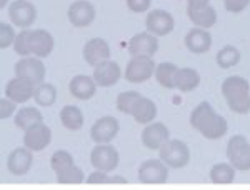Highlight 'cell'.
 I'll use <instances>...</instances> for the list:
<instances>
[{"label":"cell","mask_w":250,"mask_h":190,"mask_svg":"<svg viewBox=\"0 0 250 190\" xmlns=\"http://www.w3.org/2000/svg\"><path fill=\"white\" fill-rule=\"evenodd\" d=\"M29 34H30V30L23 29L20 34H17V39H15V42H14V50H15V54L20 55V57H27V55H30Z\"/></svg>","instance_id":"cell-36"},{"label":"cell","mask_w":250,"mask_h":190,"mask_svg":"<svg viewBox=\"0 0 250 190\" xmlns=\"http://www.w3.org/2000/svg\"><path fill=\"white\" fill-rule=\"evenodd\" d=\"M130 115L134 117L137 124L148 125L157 119V105L150 99L140 95V99L137 100L134 108H132Z\"/></svg>","instance_id":"cell-22"},{"label":"cell","mask_w":250,"mask_h":190,"mask_svg":"<svg viewBox=\"0 0 250 190\" xmlns=\"http://www.w3.org/2000/svg\"><path fill=\"white\" fill-rule=\"evenodd\" d=\"M120 67L119 63L107 60V62L99 63L97 67H94V80L97 82L99 87H112L115 85L120 80Z\"/></svg>","instance_id":"cell-20"},{"label":"cell","mask_w":250,"mask_h":190,"mask_svg":"<svg viewBox=\"0 0 250 190\" xmlns=\"http://www.w3.org/2000/svg\"><path fill=\"white\" fill-rule=\"evenodd\" d=\"M88 184H125L124 177H108V172H102V170H95L94 173L87 177Z\"/></svg>","instance_id":"cell-37"},{"label":"cell","mask_w":250,"mask_h":190,"mask_svg":"<svg viewBox=\"0 0 250 190\" xmlns=\"http://www.w3.org/2000/svg\"><path fill=\"white\" fill-rule=\"evenodd\" d=\"M168 139H170V132L162 122L148 124L142 132V144L148 150H159Z\"/></svg>","instance_id":"cell-11"},{"label":"cell","mask_w":250,"mask_h":190,"mask_svg":"<svg viewBox=\"0 0 250 190\" xmlns=\"http://www.w3.org/2000/svg\"><path fill=\"white\" fill-rule=\"evenodd\" d=\"M210 5V0H187V9L192 10H200Z\"/></svg>","instance_id":"cell-42"},{"label":"cell","mask_w":250,"mask_h":190,"mask_svg":"<svg viewBox=\"0 0 250 190\" xmlns=\"http://www.w3.org/2000/svg\"><path fill=\"white\" fill-rule=\"evenodd\" d=\"M200 85V75L195 68H179L175 74V88H179L180 92L187 94V92L195 90Z\"/></svg>","instance_id":"cell-23"},{"label":"cell","mask_w":250,"mask_h":190,"mask_svg":"<svg viewBox=\"0 0 250 190\" xmlns=\"http://www.w3.org/2000/svg\"><path fill=\"white\" fill-rule=\"evenodd\" d=\"M17 34H15L14 27H10V23L2 22L0 23V47L2 48H9L10 45H14Z\"/></svg>","instance_id":"cell-38"},{"label":"cell","mask_w":250,"mask_h":190,"mask_svg":"<svg viewBox=\"0 0 250 190\" xmlns=\"http://www.w3.org/2000/svg\"><path fill=\"white\" fill-rule=\"evenodd\" d=\"M179 67L172 62H162L155 67V79L164 88H175V74Z\"/></svg>","instance_id":"cell-28"},{"label":"cell","mask_w":250,"mask_h":190,"mask_svg":"<svg viewBox=\"0 0 250 190\" xmlns=\"http://www.w3.org/2000/svg\"><path fill=\"white\" fill-rule=\"evenodd\" d=\"M35 87L37 85L29 82V80L15 77L14 80H10L5 85V97H9L12 102H15V104H23V102H27V100L34 99Z\"/></svg>","instance_id":"cell-16"},{"label":"cell","mask_w":250,"mask_h":190,"mask_svg":"<svg viewBox=\"0 0 250 190\" xmlns=\"http://www.w3.org/2000/svg\"><path fill=\"white\" fill-rule=\"evenodd\" d=\"M119 128H120L119 120L115 117L107 115L99 119L92 125L90 137L95 144H110L117 137V133H119Z\"/></svg>","instance_id":"cell-9"},{"label":"cell","mask_w":250,"mask_h":190,"mask_svg":"<svg viewBox=\"0 0 250 190\" xmlns=\"http://www.w3.org/2000/svg\"><path fill=\"white\" fill-rule=\"evenodd\" d=\"M159 159L164 160L168 165V169H182L190 160V150L182 140L168 139L159 148Z\"/></svg>","instance_id":"cell-2"},{"label":"cell","mask_w":250,"mask_h":190,"mask_svg":"<svg viewBox=\"0 0 250 190\" xmlns=\"http://www.w3.org/2000/svg\"><path fill=\"white\" fill-rule=\"evenodd\" d=\"M139 99H140L139 92H134V90L122 92V94L117 97V108H119V110L122 112V114L130 115L132 108H134V105H135V102Z\"/></svg>","instance_id":"cell-34"},{"label":"cell","mask_w":250,"mask_h":190,"mask_svg":"<svg viewBox=\"0 0 250 190\" xmlns=\"http://www.w3.org/2000/svg\"><path fill=\"white\" fill-rule=\"evenodd\" d=\"M127 2V7L135 14H144L150 9L152 0H125Z\"/></svg>","instance_id":"cell-40"},{"label":"cell","mask_w":250,"mask_h":190,"mask_svg":"<svg viewBox=\"0 0 250 190\" xmlns=\"http://www.w3.org/2000/svg\"><path fill=\"white\" fill-rule=\"evenodd\" d=\"M222 94H224L227 105L235 114H249L250 112V84L244 77L232 75L222 84Z\"/></svg>","instance_id":"cell-1"},{"label":"cell","mask_w":250,"mask_h":190,"mask_svg":"<svg viewBox=\"0 0 250 190\" xmlns=\"http://www.w3.org/2000/svg\"><path fill=\"white\" fill-rule=\"evenodd\" d=\"M210 180L213 184H232L235 180V167L229 162V164H217L210 170Z\"/></svg>","instance_id":"cell-30"},{"label":"cell","mask_w":250,"mask_h":190,"mask_svg":"<svg viewBox=\"0 0 250 190\" xmlns=\"http://www.w3.org/2000/svg\"><path fill=\"white\" fill-rule=\"evenodd\" d=\"M9 3V0H0V7H5Z\"/></svg>","instance_id":"cell-43"},{"label":"cell","mask_w":250,"mask_h":190,"mask_svg":"<svg viewBox=\"0 0 250 190\" xmlns=\"http://www.w3.org/2000/svg\"><path fill=\"white\" fill-rule=\"evenodd\" d=\"M29 45H30L32 55H35V57H39V59H45L52 54V50H54V37L50 35V32H47L43 29L30 30Z\"/></svg>","instance_id":"cell-14"},{"label":"cell","mask_w":250,"mask_h":190,"mask_svg":"<svg viewBox=\"0 0 250 190\" xmlns=\"http://www.w3.org/2000/svg\"><path fill=\"white\" fill-rule=\"evenodd\" d=\"M50 165H52V170H54L55 173H60L63 170H67V169L74 167V157L70 155L68 152L65 150H57L52 155L50 159Z\"/></svg>","instance_id":"cell-33"},{"label":"cell","mask_w":250,"mask_h":190,"mask_svg":"<svg viewBox=\"0 0 250 190\" xmlns=\"http://www.w3.org/2000/svg\"><path fill=\"white\" fill-rule=\"evenodd\" d=\"M139 180L142 184H165L168 180V165L160 159L145 160L139 167Z\"/></svg>","instance_id":"cell-7"},{"label":"cell","mask_w":250,"mask_h":190,"mask_svg":"<svg viewBox=\"0 0 250 190\" xmlns=\"http://www.w3.org/2000/svg\"><path fill=\"white\" fill-rule=\"evenodd\" d=\"M60 122L68 130H79L83 125V114L75 105H67L60 110Z\"/></svg>","instance_id":"cell-26"},{"label":"cell","mask_w":250,"mask_h":190,"mask_svg":"<svg viewBox=\"0 0 250 190\" xmlns=\"http://www.w3.org/2000/svg\"><path fill=\"white\" fill-rule=\"evenodd\" d=\"M224 5L230 14H240L250 5V0H224Z\"/></svg>","instance_id":"cell-39"},{"label":"cell","mask_w":250,"mask_h":190,"mask_svg":"<svg viewBox=\"0 0 250 190\" xmlns=\"http://www.w3.org/2000/svg\"><path fill=\"white\" fill-rule=\"evenodd\" d=\"M15 107H17V104L12 102L9 97H3V99L0 100V117H2V119H9L15 112Z\"/></svg>","instance_id":"cell-41"},{"label":"cell","mask_w":250,"mask_h":190,"mask_svg":"<svg viewBox=\"0 0 250 190\" xmlns=\"http://www.w3.org/2000/svg\"><path fill=\"white\" fill-rule=\"evenodd\" d=\"M215 115H217V112L213 110V107L210 104H208V102H200L195 108H193L192 114H190V125L195 128V130L200 132V128L205 127L208 120L213 119Z\"/></svg>","instance_id":"cell-25"},{"label":"cell","mask_w":250,"mask_h":190,"mask_svg":"<svg viewBox=\"0 0 250 190\" xmlns=\"http://www.w3.org/2000/svg\"><path fill=\"white\" fill-rule=\"evenodd\" d=\"M159 50V40L150 32H140L134 35L128 42V52L134 55H147V57H154Z\"/></svg>","instance_id":"cell-13"},{"label":"cell","mask_w":250,"mask_h":190,"mask_svg":"<svg viewBox=\"0 0 250 190\" xmlns=\"http://www.w3.org/2000/svg\"><path fill=\"white\" fill-rule=\"evenodd\" d=\"M52 140V132L47 125L37 124L34 127H30L29 130L23 133V145L27 148H30L32 152H42L43 148L48 147Z\"/></svg>","instance_id":"cell-12"},{"label":"cell","mask_w":250,"mask_h":190,"mask_svg":"<svg viewBox=\"0 0 250 190\" xmlns=\"http://www.w3.org/2000/svg\"><path fill=\"white\" fill-rule=\"evenodd\" d=\"M59 184H82L83 182V172L79 167H70L67 170L57 173Z\"/></svg>","instance_id":"cell-35"},{"label":"cell","mask_w":250,"mask_h":190,"mask_svg":"<svg viewBox=\"0 0 250 190\" xmlns=\"http://www.w3.org/2000/svg\"><path fill=\"white\" fill-rule=\"evenodd\" d=\"M34 100L37 102L40 107H48V105H54L55 100H57V90L52 84H39L35 87L34 92Z\"/></svg>","instance_id":"cell-31"},{"label":"cell","mask_w":250,"mask_h":190,"mask_svg":"<svg viewBox=\"0 0 250 190\" xmlns=\"http://www.w3.org/2000/svg\"><path fill=\"white\" fill-rule=\"evenodd\" d=\"M119 152L110 144H97V147H94V150L90 153V164L95 167V170L108 173L114 172L117 165H119Z\"/></svg>","instance_id":"cell-5"},{"label":"cell","mask_w":250,"mask_h":190,"mask_svg":"<svg viewBox=\"0 0 250 190\" xmlns=\"http://www.w3.org/2000/svg\"><path fill=\"white\" fill-rule=\"evenodd\" d=\"M83 59L88 65L97 67L110 59V47L104 39H92L83 47Z\"/></svg>","instance_id":"cell-18"},{"label":"cell","mask_w":250,"mask_h":190,"mask_svg":"<svg viewBox=\"0 0 250 190\" xmlns=\"http://www.w3.org/2000/svg\"><path fill=\"white\" fill-rule=\"evenodd\" d=\"M145 25H147V32L154 34L155 37H164V35L170 34L173 30L175 22H173V17L167 10L157 9V10H152L147 14Z\"/></svg>","instance_id":"cell-10"},{"label":"cell","mask_w":250,"mask_h":190,"mask_svg":"<svg viewBox=\"0 0 250 190\" xmlns=\"http://www.w3.org/2000/svg\"><path fill=\"white\" fill-rule=\"evenodd\" d=\"M68 90L70 94L79 100H88L95 95L97 92V82L94 77L88 75H77L70 80L68 84Z\"/></svg>","instance_id":"cell-21"},{"label":"cell","mask_w":250,"mask_h":190,"mask_svg":"<svg viewBox=\"0 0 250 190\" xmlns=\"http://www.w3.org/2000/svg\"><path fill=\"white\" fill-rule=\"evenodd\" d=\"M185 47L192 52V54H205L210 50L212 47V35L207 29H195L188 30V34L185 35Z\"/></svg>","instance_id":"cell-19"},{"label":"cell","mask_w":250,"mask_h":190,"mask_svg":"<svg viewBox=\"0 0 250 190\" xmlns=\"http://www.w3.org/2000/svg\"><path fill=\"white\" fill-rule=\"evenodd\" d=\"M187 15H188V19L192 20L193 25L199 27V29H210L217 22V12L210 5L200 10L187 9Z\"/></svg>","instance_id":"cell-24"},{"label":"cell","mask_w":250,"mask_h":190,"mask_svg":"<svg viewBox=\"0 0 250 190\" xmlns=\"http://www.w3.org/2000/svg\"><path fill=\"white\" fill-rule=\"evenodd\" d=\"M42 120H43L42 114L35 107H23L15 115V125L19 128H22V130H29L34 125L42 124Z\"/></svg>","instance_id":"cell-27"},{"label":"cell","mask_w":250,"mask_h":190,"mask_svg":"<svg viewBox=\"0 0 250 190\" xmlns=\"http://www.w3.org/2000/svg\"><path fill=\"white\" fill-rule=\"evenodd\" d=\"M32 162H34L32 150L23 145V147H19L10 152L9 159H7V169L14 175H25L30 170Z\"/></svg>","instance_id":"cell-17"},{"label":"cell","mask_w":250,"mask_h":190,"mask_svg":"<svg viewBox=\"0 0 250 190\" xmlns=\"http://www.w3.org/2000/svg\"><path fill=\"white\" fill-rule=\"evenodd\" d=\"M15 77L39 85L45 79V65L40 62L39 57H23L15 63Z\"/></svg>","instance_id":"cell-8"},{"label":"cell","mask_w":250,"mask_h":190,"mask_svg":"<svg viewBox=\"0 0 250 190\" xmlns=\"http://www.w3.org/2000/svg\"><path fill=\"white\" fill-rule=\"evenodd\" d=\"M67 17L74 27H88L95 19V9L87 0H77L68 7Z\"/></svg>","instance_id":"cell-15"},{"label":"cell","mask_w":250,"mask_h":190,"mask_svg":"<svg viewBox=\"0 0 250 190\" xmlns=\"http://www.w3.org/2000/svg\"><path fill=\"white\" fill-rule=\"evenodd\" d=\"M227 128H229L227 120H225L222 115L217 114L213 119L208 120L205 127L200 128V133L208 140H217V139H222V137L227 133Z\"/></svg>","instance_id":"cell-29"},{"label":"cell","mask_w":250,"mask_h":190,"mask_svg":"<svg viewBox=\"0 0 250 190\" xmlns=\"http://www.w3.org/2000/svg\"><path fill=\"white\" fill-rule=\"evenodd\" d=\"M155 62L147 55H134L125 67V79L130 84H142L155 74Z\"/></svg>","instance_id":"cell-4"},{"label":"cell","mask_w":250,"mask_h":190,"mask_svg":"<svg viewBox=\"0 0 250 190\" xmlns=\"http://www.w3.org/2000/svg\"><path fill=\"white\" fill-rule=\"evenodd\" d=\"M227 159L235 170H250V144L244 135H233L227 144Z\"/></svg>","instance_id":"cell-3"},{"label":"cell","mask_w":250,"mask_h":190,"mask_svg":"<svg viewBox=\"0 0 250 190\" xmlns=\"http://www.w3.org/2000/svg\"><path fill=\"white\" fill-rule=\"evenodd\" d=\"M10 22L20 29H29L37 19V9L29 0H15L9 7Z\"/></svg>","instance_id":"cell-6"},{"label":"cell","mask_w":250,"mask_h":190,"mask_svg":"<svg viewBox=\"0 0 250 190\" xmlns=\"http://www.w3.org/2000/svg\"><path fill=\"white\" fill-rule=\"evenodd\" d=\"M240 62V52L239 48L227 45L224 48H220L219 54H217V63L220 68H230L233 65Z\"/></svg>","instance_id":"cell-32"}]
</instances>
